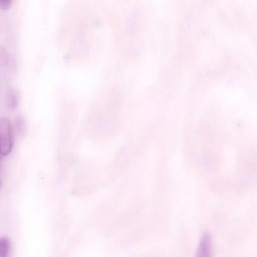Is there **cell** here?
Here are the masks:
<instances>
[{
	"instance_id": "1",
	"label": "cell",
	"mask_w": 257,
	"mask_h": 257,
	"mask_svg": "<svg viewBox=\"0 0 257 257\" xmlns=\"http://www.w3.org/2000/svg\"><path fill=\"white\" fill-rule=\"evenodd\" d=\"M13 132L9 120L6 117L0 118V154L9 155L13 148Z\"/></svg>"
},
{
	"instance_id": "2",
	"label": "cell",
	"mask_w": 257,
	"mask_h": 257,
	"mask_svg": "<svg viewBox=\"0 0 257 257\" xmlns=\"http://www.w3.org/2000/svg\"><path fill=\"white\" fill-rule=\"evenodd\" d=\"M211 253L212 244L211 236L209 233H205L200 242L196 255L198 256H211Z\"/></svg>"
},
{
	"instance_id": "3",
	"label": "cell",
	"mask_w": 257,
	"mask_h": 257,
	"mask_svg": "<svg viewBox=\"0 0 257 257\" xmlns=\"http://www.w3.org/2000/svg\"><path fill=\"white\" fill-rule=\"evenodd\" d=\"M11 128L14 135L18 136H23L27 131V123L25 116L20 114L16 115Z\"/></svg>"
},
{
	"instance_id": "4",
	"label": "cell",
	"mask_w": 257,
	"mask_h": 257,
	"mask_svg": "<svg viewBox=\"0 0 257 257\" xmlns=\"http://www.w3.org/2000/svg\"><path fill=\"white\" fill-rule=\"evenodd\" d=\"M20 100V95L18 90L11 88L9 90L7 96V103L8 107L11 109H15L18 105Z\"/></svg>"
},
{
	"instance_id": "5",
	"label": "cell",
	"mask_w": 257,
	"mask_h": 257,
	"mask_svg": "<svg viewBox=\"0 0 257 257\" xmlns=\"http://www.w3.org/2000/svg\"><path fill=\"white\" fill-rule=\"evenodd\" d=\"M13 64L12 58L7 52L0 47V67L9 69L12 67Z\"/></svg>"
},
{
	"instance_id": "6",
	"label": "cell",
	"mask_w": 257,
	"mask_h": 257,
	"mask_svg": "<svg viewBox=\"0 0 257 257\" xmlns=\"http://www.w3.org/2000/svg\"><path fill=\"white\" fill-rule=\"evenodd\" d=\"M11 241L7 237L0 238V257H7L10 252Z\"/></svg>"
},
{
	"instance_id": "7",
	"label": "cell",
	"mask_w": 257,
	"mask_h": 257,
	"mask_svg": "<svg viewBox=\"0 0 257 257\" xmlns=\"http://www.w3.org/2000/svg\"><path fill=\"white\" fill-rule=\"evenodd\" d=\"M13 0H0V9L6 11L10 9Z\"/></svg>"
}]
</instances>
